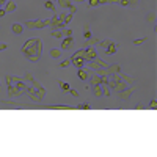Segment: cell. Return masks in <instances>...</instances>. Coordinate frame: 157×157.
<instances>
[{"mask_svg":"<svg viewBox=\"0 0 157 157\" xmlns=\"http://www.w3.org/2000/svg\"><path fill=\"white\" fill-rule=\"evenodd\" d=\"M74 35V32H72L71 28H66V27H64L63 28V36H72Z\"/></svg>","mask_w":157,"mask_h":157,"instance_id":"f1b7e54d","label":"cell"},{"mask_svg":"<svg viewBox=\"0 0 157 157\" xmlns=\"http://www.w3.org/2000/svg\"><path fill=\"white\" fill-rule=\"evenodd\" d=\"M72 16H74V14L72 13H66V11H63V13H60V21L63 22L64 25H68L69 24V22H72Z\"/></svg>","mask_w":157,"mask_h":157,"instance_id":"8fae6325","label":"cell"},{"mask_svg":"<svg viewBox=\"0 0 157 157\" xmlns=\"http://www.w3.org/2000/svg\"><path fill=\"white\" fill-rule=\"evenodd\" d=\"M57 3L61 6V8H64V10H69V13L72 14H75V11H77V8H75L74 5H72V2L71 0H57Z\"/></svg>","mask_w":157,"mask_h":157,"instance_id":"52a82bcc","label":"cell"},{"mask_svg":"<svg viewBox=\"0 0 157 157\" xmlns=\"http://www.w3.org/2000/svg\"><path fill=\"white\" fill-rule=\"evenodd\" d=\"M49 22H50V19H46V21H27L25 22V27H28V28H44V27H49Z\"/></svg>","mask_w":157,"mask_h":157,"instance_id":"5b68a950","label":"cell"},{"mask_svg":"<svg viewBox=\"0 0 157 157\" xmlns=\"http://www.w3.org/2000/svg\"><path fill=\"white\" fill-rule=\"evenodd\" d=\"M99 5H104V3H109V0H98Z\"/></svg>","mask_w":157,"mask_h":157,"instance_id":"8d00e7d4","label":"cell"},{"mask_svg":"<svg viewBox=\"0 0 157 157\" xmlns=\"http://www.w3.org/2000/svg\"><path fill=\"white\" fill-rule=\"evenodd\" d=\"M91 36H93V33L90 32V24H85L83 25V38H85V39H90Z\"/></svg>","mask_w":157,"mask_h":157,"instance_id":"7402d4cb","label":"cell"},{"mask_svg":"<svg viewBox=\"0 0 157 157\" xmlns=\"http://www.w3.org/2000/svg\"><path fill=\"white\" fill-rule=\"evenodd\" d=\"M101 88H102V96L110 98V86L109 85H101Z\"/></svg>","mask_w":157,"mask_h":157,"instance_id":"d4e9b609","label":"cell"},{"mask_svg":"<svg viewBox=\"0 0 157 157\" xmlns=\"http://www.w3.org/2000/svg\"><path fill=\"white\" fill-rule=\"evenodd\" d=\"M5 49H8V46L5 43H0V50H5Z\"/></svg>","mask_w":157,"mask_h":157,"instance_id":"d590c367","label":"cell"},{"mask_svg":"<svg viewBox=\"0 0 157 157\" xmlns=\"http://www.w3.org/2000/svg\"><path fill=\"white\" fill-rule=\"evenodd\" d=\"M71 64L75 68H85V63H86V58H85V49H80L71 57Z\"/></svg>","mask_w":157,"mask_h":157,"instance_id":"277c9868","label":"cell"},{"mask_svg":"<svg viewBox=\"0 0 157 157\" xmlns=\"http://www.w3.org/2000/svg\"><path fill=\"white\" fill-rule=\"evenodd\" d=\"M44 6H46V10H50V11H57L55 5H53V0H46Z\"/></svg>","mask_w":157,"mask_h":157,"instance_id":"cb8c5ba5","label":"cell"},{"mask_svg":"<svg viewBox=\"0 0 157 157\" xmlns=\"http://www.w3.org/2000/svg\"><path fill=\"white\" fill-rule=\"evenodd\" d=\"M118 50V47H116V43H113V41H110V44L107 46V47L104 49V52L107 53V55H113L115 52Z\"/></svg>","mask_w":157,"mask_h":157,"instance_id":"4fadbf2b","label":"cell"},{"mask_svg":"<svg viewBox=\"0 0 157 157\" xmlns=\"http://www.w3.org/2000/svg\"><path fill=\"white\" fill-rule=\"evenodd\" d=\"M107 71H109V74H120L121 68L118 66V64H109V66H107Z\"/></svg>","mask_w":157,"mask_h":157,"instance_id":"2e32d148","label":"cell"},{"mask_svg":"<svg viewBox=\"0 0 157 157\" xmlns=\"http://www.w3.org/2000/svg\"><path fill=\"white\" fill-rule=\"evenodd\" d=\"M88 5H90V8H94V6L99 5V2L98 0H88Z\"/></svg>","mask_w":157,"mask_h":157,"instance_id":"1f68e13d","label":"cell"},{"mask_svg":"<svg viewBox=\"0 0 157 157\" xmlns=\"http://www.w3.org/2000/svg\"><path fill=\"white\" fill-rule=\"evenodd\" d=\"M149 109H152V110H157V101H156V99H152V101L149 102Z\"/></svg>","mask_w":157,"mask_h":157,"instance_id":"d6a6232c","label":"cell"},{"mask_svg":"<svg viewBox=\"0 0 157 157\" xmlns=\"http://www.w3.org/2000/svg\"><path fill=\"white\" fill-rule=\"evenodd\" d=\"M6 83H8L10 98H19L21 94L27 93V88H28L21 77H11V75H6Z\"/></svg>","mask_w":157,"mask_h":157,"instance_id":"7a4b0ae2","label":"cell"},{"mask_svg":"<svg viewBox=\"0 0 157 157\" xmlns=\"http://www.w3.org/2000/svg\"><path fill=\"white\" fill-rule=\"evenodd\" d=\"M49 55H50L52 58H55V60H60L61 55H63V50H61V49L53 47V49H50V50H49Z\"/></svg>","mask_w":157,"mask_h":157,"instance_id":"5bb4252c","label":"cell"},{"mask_svg":"<svg viewBox=\"0 0 157 157\" xmlns=\"http://www.w3.org/2000/svg\"><path fill=\"white\" fill-rule=\"evenodd\" d=\"M75 2H85V0H75Z\"/></svg>","mask_w":157,"mask_h":157,"instance_id":"74e56055","label":"cell"},{"mask_svg":"<svg viewBox=\"0 0 157 157\" xmlns=\"http://www.w3.org/2000/svg\"><path fill=\"white\" fill-rule=\"evenodd\" d=\"M148 21L151 22V24H154V22H156V13H151V14H149V16H148Z\"/></svg>","mask_w":157,"mask_h":157,"instance_id":"836d02e7","label":"cell"},{"mask_svg":"<svg viewBox=\"0 0 157 157\" xmlns=\"http://www.w3.org/2000/svg\"><path fill=\"white\" fill-rule=\"evenodd\" d=\"M22 53L27 57V60L32 61V63H36L41 58V53H43V41L39 38H32L24 44L22 47Z\"/></svg>","mask_w":157,"mask_h":157,"instance_id":"6da1fadb","label":"cell"},{"mask_svg":"<svg viewBox=\"0 0 157 157\" xmlns=\"http://www.w3.org/2000/svg\"><path fill=\"white\" fill-rule=\"evenodd\" d=\"M68 91L71 93V96H72V98H79V91H77V90H74V88H69Z\"/></svg>","mask_w":157,"mask_h":157,"instance_id":"4dcf8cb0","label":"cell"},{"mask_svg":"<svg viewBox=\"0 0 157 157\" xmlns=\"http://www.w3.org/2000/svg\"><path fill=\"white\" fill-rule=\"evenodd\" d=\"M146 39H148L146 36H145V38H140V39H135V41H133V44H135V46H143L145 43H146Z\"/></svg>","mask_w":157,"mask_h":157,"instance_id":"484cf974","label":"cell"},{"mask_svg":"<svg viewBox=\"0 0 157 157\" xmlns=\"http://www.w3.org/2000/svg\"><path fill=\"white\" fill-rule=\"evenodd\" d=\"M16 3L14 2H11V0H8V2L5 3V10H6V13H13V11H16Z\"/></svg>","mask_w":157,"mask_h":157,"instance_id":"e0dca14e","label":"cell"},{"mask_svg":"<svg viewBox=\"0 0 157 157\" xmlns=\"http://www.w3.org/2000/svg\"><path fill=\"white\" fill-rule=\"evenodd\" d=\"M74 38L72 36H64L63 41H61V50H71L74 47Z\"/></svg>","mask_w":157,"mask_h":157,"instance_id":"8992f818","label":"cell"},{"mask_svg":"<svg viewBox=\"0 0 157 157\" xmlns=\"http://www.w3.org/2000/svg\"><path fill=\"white\" fill-rule=\"evenodd\" d=\"M27 94H28V98L32 99L33 102H41V99L46 96V90L43 86H30L27 88Z\"/></svg>","mask_w":157,"mask_h":157,"instance_id":"3957f363","label":"cell"},{"mask_svg":"<svg viewBox=\"0 0 157 157\" xmlns=\"http://www.w3.org/2000/svg\"><path fill=\"white\" fill-rule=\"evenodd\" d=\"M120 79H121L124 83H127V85H132V83H133V79L131 77V75H127V74H122V72H120Z\"/></svg>","mask_w":157,"mask_h":157,"instance_id":"d6986e66","label":"cell"},{"mask_svg":"<svg viewBox=\"0 0 157 157\" xmlns=\"http://www.w3.org/2000/svg\"><path fill=\"white\" fill-rule=\"evenodd\" d=\"M68 66H71V60H69V58L60 61V68H68Z\"/></svg>","mask_w":157,"mask_h":157,"instance_id":"83f0119b","label":"cell"},{"mask_svg":"<svg viewBox=\"0 0 157 157\" xmlns=\"http://www.w3.org/2000/svg\"><path fill=\"white\" fill-rule=\"evenodd\" d=\"M98 44H99V39H98V38H93V36H91L90 39L85 41L83 47H91V46H98Z\"/></svg>","mask_w":157,"mask_h":157,"instance_id":"ac0fdd59","label":"cell"},{"mask_svg":"<svg viewBox=\"0 0 157 157\" xmlns=\"http://www.w3.org/2000/svg\"><path fill=\"white\" fill-rule=\"evenodd\" d=\"M132 91H133V88L129 85L127 88H124L122 91H120V93L116 94L118 96V99H122V101H127V99H131V96H132Z\"/></svg>","mask_w":157,"mask_h":157,"instance_id":"ba28073f","label":"cell"},{"mask_svg":"<svg viewBox=\"0 0 157 157\" xmlns=\"http://www.w3.org/2000/svg\"><path fill=\"white\" fill-rule=\"evenodd\" d=\"M91 90H93V94L96 98H102V88H101V85H93Z\"/></svg>","mask_w":157,"mask_h":157,"instance_id":"603a6c76","label":"cell"},{"mask_svg":"<svg viewBox=\"0 0 157 157\" xmlns=\"http://www.w3.org/2000/svg\"><path fill=\"white\" fill-rule=\"evenodd\" d=\"M85 49V58L86 61H90V60H93V58H96L98 57V52H96V49L91 46V47H83Z\"/></svg>","mask_w":157,"mask_h":157,"instance_id":"30bf717a","label":"cell"},{"mask_svg":"<svg viewBox=\"0 0 157 157\" xmlns=\"http://www.w3.org/2000/svg\"><path fill=\"white\" fill-rule=\"evenodd\" d=\"M50 35L53 38H57V39H60V38H63V28H52Z\"/></svg>","mask_w":157,"mask_h":157,"instance_id":"ffe728a7","label":"cell"},{"mask_svg":"<svg viewBox=\"0 0 157 157\" xmlns=\"http://www.w3.org/2000/svg\"><path fill=\"white\" fill-rule=\"evenodd\" d=\"M109 44H110V39H104V41H99V44H98V46H99L101 49H105Z\"/></svg>","mask_w":157,"mask_h":157,"instance_id":"4316f807","label":"cell"},{"mask_svg":"<svg viewBox=\"0 0 157 157\" xmlns=\"http://www.w3.org/2000/svg\"><path fill=\"white\" fill-rule=\"evenodd\" d=\"M60 86H61V90H63V91H68V90H69V83H66V82H60Z\"/></svg>","mask_w":157,"mask_h":157,"instance_id":"f546056e","label":"cell"},{"mask_svg":"<svg viewBox=\"0 0 157 157\" xmlns=\"http://www.w3.org/2000/svg\"><path fill=\"white\" fill-rule=\"evenodd\" d=\"M77 109H83V110H90V105L88 104H79Z\"/></svg>","mask_w":157,"mask_h":157,"instance_id":"e575fe53","label":"cell"},{"mask_svg":"<svg viewBox=\"0 0 157 157\" xmlns=\"http://www.w3.org/2000/svg\"><path fill=\"white\" fill-rule=\"evenodd\" d=\"M11 32H13L14 35H22V33H24V25L19 24V22H14V24L11 25Z\"/></svg>","mask_w":157,"mask_h":157,"instance_id":"7c38bea8","label":"cell"},{"mask_svg":"<svg viewBox=\"0 0 157 157\" xmlns=\"http://www.w3.org/2000/svg\"><path fill=\"white\" fill-rule=\"evenodd\" d=\"M77 75H79V79H80V80H83V82H85V80H86L88 77H90V75H88V69H85V68H79Z\"/></svg>","mask_w":157,"mask_h":157,"instance_id":"9a60e30c","label":"cell"},{"mask_svg":"<svg viewBox=\"0 0 157 157\" xmlns=\"http://www.w3.org/2000/svg\"><path fill=\"white\" fill-rule=\"evenodd\" d=\"M90 83H91V85H101V83H102V75H98V74H94L93 77H91Z\"/></svg>","mask_w":157,"mask_h":157,"instance_id":"44dd1931","label":"cell"},{"mask_svg":"<svg viewBox=\"0 0 157 157\" xmlns=\"http://www.w3.org/2000/svg\"><path fill=\"white\" fill-rule=\"evenodd\" d=\"M49 27H50V28H64L66 25H64L63 22L60 21L58 14H55V16L50 19V22H49Z\"/></svg>","mask_w":157,"mask_h":157,"instance_id":"9c48e42d","label":"cell"}]
</instances>
